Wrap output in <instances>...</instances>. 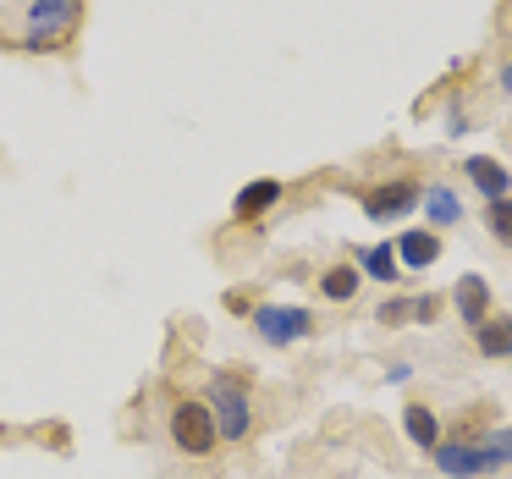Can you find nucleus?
Masks as SVG:
<instances>
[{
	"mask_svg": "<svg viewBox=\"0 0 512 479\" xmlns=\"http://www.w3.org/2000/svg\"><path fill=\"white\" fill-rule=\"evenodd\" d=\"M430 452H435V468H446V474H457V479H485L501 468V457L479 441H435Z\"/></svg>",
	"mask_w": 512,
	"mask_h": 479,
	"instance_id": "5",
	"label": "nucleus"
},
{
	"mask_svg": "<svg viewBox=\"0 0 512 479\" xmlns=\"http://www.w3.org/2000/svg\"><path fill=\"white\" fill-rule=\"evenodd\" d=\"M485 446H490V452H496V457H501V468H512V424H501V430H496V435H490V441H485Z\"/></svg>",
	"mask_w": 512,
	"mask_h": 479,
	"instance_id": "18",
	"label": "nucleus"
},
{
	"mask_svg": "<svg viewBox=\"0 0 512 479\" xmlns=\"http://www.w3.org/2000/svg\"><path fill=\"white\" fill-rule=\"evenodd\" d=\"M358 259H364V265H358V276H375V281H397V265H402V259H397V248H391V243H380V248H364V254H358Z\"/></svg>",
	"mask_w": 512,
	"mask_h": 479,
	"instance_id": "13",
	"label": "nucleus"
},
{
	"mask_svg": "<svg viewBox=\"0 0 512 479\" xmlns=\"http://www.w3.org/2000/svg\"><path fill=\"white\" fill-rule=\"evenodd\" d=\"M413 320V298H386L380 303V325H402Z\"/></svg>",
	"mask_w": 512,
	"mask_h": 479,
	"instance_id": "17",
	"label": "nucleus"
},
{
	"mask_svg": "<svg viewBox=\"0 0 512 479\" xmlns=\"http://www.w3.org/2000/svg\"><path fill=\"white\" fill-rule=\"evenodd\" d=\"M419 204V182L397 177V182H380V188H364V215L369 221H391V215H408Z\"/></svg>",
	"mask_w": 512,
	"mask_h": 479,
	"instance_id": "6",
	"label": "nucleus"
},
{
	"mask_svg": "<svg viewBox=\"0 0 512 479\" xmlns=\"http://www.w3.org/2000/svg\"><path fill=\"white\" fill-rule=\"evenodd\" d=\"M320 292H325L331 303H353V292H358V270H353V265H331V270L320 276Z\"/></svg>",
	"mask_w": 512,
	"mask_h": 479,
	"instance_id": "14",
	"label": "nucleus"
},
{
	"mask_svg": "<svg viewBox=\"0 0 512 479\" xmlns=\"http://www.w3.org/2000/svg\"><path fill=\"white\" fill-rule=\"evenodd\" d=\"M402 430H408V441H413V446H424V452H430L435 435H441V419H435V413L424 408V402H408V413H402Z\"/></svg>",
	"mask_w": 512,
	"mask_h": 479,
	"instance_id": "12",
	"label": "nucleus"
},
{
	"mask_svg": "<svg viewBox=\"0 0 512 479\" xmlns=\"http://www.w3.org/2000/svg\"><path fill=\"white\" fill-rule=\"evenodd\" d=\"M397 259H402L408 270H430L435 259H441V237H435L430 226H413V232L397 237Z\"/></svg>",
	"mask_w": 512,
	"mask_h": 479,
	"instance_id": "8",
	"label": "nucleus"
},
{
	"mask_svg": "<svg viewBox=\"0 0 512 479\" xmlns=\"http://www.w3.org/2000/svg\"><path fill=\"white\" fill-rule=\"evenodd\" d=\"M463 171H468V182H474L485 199H507L512 193V177H507V166L501 160H490V155H474V160H463Z\"/></svg>",
	"mask_w": 512,
	"mask_h": 479,
	"instance_id": "10",
	"label": "nucleus"
},
{
	"mask_svg": "<svg viewBox=\"0 0 512 479\" xmlns=\"http://www.w3.org/2000/svg\"><path fill=\"white\" fill-rule=\"evenodd\" d=\"M83 17V0H28V50H56L61 34Z\"/></svg>",
	"mask_w": 512,
	"mask_h": 479,
	"instance_id": "2",
	"label": "nucleus"
},
{
	"mask_svg": "<svg viewBox=\"0 0 512 479\" xmlns=\"http://www.w3.org/2000/svg\"><path fill=\"white\" fill-rule=\"evenodd\" d=\"M226 309H232V314H248L254 303H248V292H232V298H226Z\"/></svg>",
	"mask_w": 512,
	"mask_h": 479,
	"instance_id": "20",
	"label": "nucleus"
},
{
	"mask_svg": "<svg viewBox=\"0 0 512 479\" xmlns=\"http://www.w3.org/2000/svg\"><path fill=\"white\" fill-rule=\"evenodd\" d=\"M424 210H430V221H435V226L463 221V204H457V193H452V188H430V193H424Z\"/></svg>",
	"mask_w": 512,
	"mask_h": 479,
	"instance_id": "15",
	"label": "nucleus"
},
{
	"mask_svg": "<svg viewBox=\"0 0 512 479\" xmlns=\"http://www.w3.org/2000/svg\"><path fill=\"white\" fill-rule=\"evenodd\" d=\"M276 199H281V182H276V177H259V182H248V188L237 193L232 215H237L243 226H254L259 215H270V210H276Z\"/></svg>",
	"mask_w": 512,
	"mask_h": 479,
	"instance_id": "7",
	"label": "nucleus"
},
{
	"mask_svg": "<svg viewBox=\"0 0 512 479\" xmlns=\"http://www.w3.org/2000/svg\"><path fill=\"white\" fill-rule=\"evenodd\" d=\"M452 303H457V314L468 320V331H474L479 320H490V281L485 276H463L452 287Z\"/></svg>",
	"mask_w": 512,
	"mask_h": 479,
	"instance_id": "9",
	"label": "nucleus"
},
{
	"mask_svg": "<svg viewBox=\"0 0 512 479\" xmlns=\"http://www.w3.org/2000/svg\"><path fill=\"white\" fill-rule=\"evenodd\" d=\"M501 89L512 94V61H507V67H501Z\"/></svg>",
	"mask_w": 512,
	"mask_h": 479,
	"instance_id": "21",
	"label": "nucleus"
},
{
	"mask_svg": "<svg viewBox=\"0 0 512 479\" xmlns=\"http://www.w3.org/2000/svg\"><path fill=\"white\" fill-rule=\"evenodd\" d=\"M485 226H490V237H496L501 248H512V193H507V199H490Z\"/></svg>",
	"mask_w": 512,
	"mask_h": 479,
	"instance_id": "16",
	"label": "nucleus"
},
{
	"mask_svg": "<svg viewBox=\"0 0 512 479\" xmlns=\"http://www.w3.org/2000/svg\"><path fill=\"white\" fill-rule=\"evenodd\" d=\"M413 320H419V325L441 320V298H430V292H424V298H413Z\"/></svg>",
	"mask_w": 512,
	"mask_h": 479,
	"instance_id": "19",
	"label": "nucleus"
},
{
	"mask_svg": "<svg viewBox=\"0 0 512 479\" xmlns=\"http://www.w3.org/2000/svg\"><path fill=\"white\" fill-rule=\"evenodd\" d=\"M210 391H215V397H210L215 435H221V441H248V430H254V402H248V386H243V375H232V369H221Z\"/></svg>",
	"mask_w": 512,
	"mask_h": 479,
	"instance_id": "1",
	"label": "nucleus"
},
{
	"mask_svg": "<svg viewBox=\"0 0 512 479\" xmlns=\"http://www.w3.org/2000/svg\"><path fill=\"white\" fill-rule=\"evenodd\" d=\"M171 441L182 446L188 457H204V452H215V413H210V402H177L171 408Z\"/></svg>",
	"mask_w": 512,
	"mask_h": 479,
	"instance_id": "3",
	"label": "nucleus"
},
{
	"mask_svg": "<svg viewBox=\"0 0 512 479\" xmlns=\"http://www.w3.org/2000/svg\"><path fill=\"white\" fill-rule=\"evenodd\" d=\"M474 342L485 358H507L512 353V314H496V320H479L474 325Z\"/></svg>",
	"mask_w": 512,
	"mask_h": 479,
	"instance_id": "11",
	"label": "nucleus"
},
{
	"mask_svg": "<svg viewBox=\"0 0 512 479\" xmlns=\"http://www.w3.org/2000/svg\"><path fill=\"white\" fill-rule=\"evenodd\" d=\"M254 331L265 336L270 347H287V342H303V336L314 331V314L303 309V303H259Z\"/></svg>",
	"mask_w": 512,
	"mask_h": 479,
	"instance_id": "4",
	"label": "nucleus"
}]
</instances>
